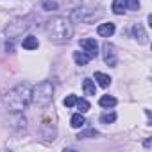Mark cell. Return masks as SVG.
<instances>
[{"label":"cell","mask_w":152,"mask_h":152,"mask_svg":"<svg viewBox=\"0 0 152 152\" xmlns=\"http://www.w3.org/2000/svg\"><path fill=\"white\" fill-rule=\"evenodd\" d=\"M45 31L48 34V39L52 43H57V45L68 43L72 34H73L72 22L64 16H54L52 20H48L47 25H45Z\"/></svg>","instance_id":"obj_1"},{"label":"cell","mask_w":152,"mask_h":152,"mask_svg":"<svg viewBox=\"0 0 152 152\" xmlns=\"http://www.w3.org/2000/svg\"><path fill=\"white\" fill-rule=\"evenodd\" d=\"M31 95H32V90L29 84H18L6 95V104L11 111L22 113L31 104Z\"/></svg>","instance_id":"obj_2"},{"label":"cell","mask_w":152,"mask_h":152,"mask_svg":"<svg viewBox=\"0 0 152 152\" xmlns=\"http://www.w3.org/2000/svg\"><path fill=\"white\" fill-rule=\"evenodd\" d=\"M52 99H54V86L48 81L39 83L32 90V95H31V102L36 107H47V106H50Z\"/></svg>","instance_id":"obj_3"},{"label":"cell","mask_w":152,"mask_h":152,"mask_svg":"<svg viewBox=\"0 0 152 152\" xmlns=\"http://www.w3.org/2000/svg\"><path fill=\"white\" fill-rule=\"evenodd\" d=\"M27 29H29V18H16L13 23H9V27L6 29V34L9 38H15V36H20Z\"/></svg>","instance_id":"obj_4"},{"label":"cell","mask_w":152,"mask_h":152,"mask_svg":"<svg viewBox=\"0 0 152 152\" xmlns=\"http://www.w3.org/2000/svg\"><path fill=\"white\" fill-rule=\"evenodd\" d=\"M102 57H104V63L107 66H116V48H115V45L106 41L102 45Z\"/></svg>","instance_id":"obj_5"},{"label":"cell","mask_w":152,"mask_h":152,"mask_svg":"<svg viewBox=\"0 0 152 152\" xmlns=\"http://www.w3.org/2000/svg\"><path fill=\"white\" fill-rule=\"evenodd\" d=\"M79 45H81V48H83L90 57H97V56H99V45H97V41H95L93 38L81 39V41H79Z\"/></svg>","instance_id":"obj_6"},{"label":"cell","mask_w":152,"mask_h":152,"mask_svg":"<svg viewBox=\"0 0 152 152\" xmlns=\"http://www.w3.org/2000/svg\"><path fill=\"white\" fill-rule=\"evenodd\" d=\"M88 15H93V11L91 9H88V7H77L73 13H72V18L75 20V22H90V16Z\"/></svg>","instance_id":"obj_7"},{"label":"cell","mask_w":152,"mask_h":152,"mask_svg":"<svg viewBox=\"0 0 152 152\" xmlns=\"http://www.w3.org/2000/svg\"><path fill=\"white\" fill-rule=\"evenodd\" d=\"M132 36H134L141 45L148 43V34L145 32V29H143V25H141V23H136V25L132 27Z\"/></svg>","instance_id":"obj_8"},{"label":"cell","mask_w":152,"mask_h":152,"mask_svg":"<svg viewBox=\"0 0 152 152\" xmlns=\"http://www.w3.org/2000/svg\"><path fill=\"white\" fill-rule=\"evenodd\" d=\"M115 31H116V27H115V23H100L99 27H97V32H99V36H102V38H109V36H113L115 34Z\"/></svg>","instance_id":"obj_9"},{"label":"cell","mask_w":152,"mask_h":152,"mask_svg":"<svg viewBox=\"0 0 152 152\" xmlns=\"http://www.w3.org/2000/svg\"><path fill=\"white\" fill-rule=\"evenodd\" d=\"M70 125H72L73 129H81V127H84V125H86V118L83 116V113H75V115L72 116V120H70Z\"/></svg>","instance_id":"obj_10"},{"label":"cell","mask_w":152,"mask_h":152,"mask_svg":"<svg viewBox=\"0 0 152 152\" xmlns=\"http://www.w3.org/2000/svg\"><path fill=\"white\" fill-rule=\"evenodd\" d=\"M73 61L77 63L79 66H84V64H88L91 61V57L86 52H73Z\"/></svg>","instance_id":"obj_11"},{"label":"cell","mask_w":152,"mask_h":152,"mask_svg":"<svg viewBox=\"0 0 152 152\" xmlns=\"http://www.w3.org/2000/svg\"><path fill=\"white\" fill-rule=\"evenodd\" d=\"M111 9H113L115 15H124L125 9H127V2H125V0H113Z\"/></svg>","instance_id":"obj_12"},{"label":"cell","mask_w":152,"mask_h":152,"mask_svg":"<svg viewBox=\"0 0 152 152\" xmlns=\"http://www.w3.org/2000/svg\"><path fill=\"white\" fill-rule=\"evenodd\" d=\"M23 48H27V50H34V48H38L39 47V41H38V38L36 36H27V38H23Z\"/></svg>","instance_id":"obj_13"},{"label":"cell","mask_w":152,"mask_h":152,"mask_svg":"<svg viewBox=\"0 0 152 152\" xmlns=\"http://www.w3.org/2000/svg\"><path fill=\"white\" fill-rule=\"evenodd\" d=\"M95 81L102 88H107L111 84V77H109V75H106V73H102V72H95Z\"/></svg>","instance_id":"obj_14"},{"label":"cell","mask_w":152,"mask_h":152,"mask_svg":"<svg viewBox=\"0 0 152 152\" xmlns=\"http://www.w3.org/2000/svg\"><path fill=\"white\" fill-rule=\"evenodd\" d=\"M83 90H84L86 95H95V93H97V88H95V84H93L91 79H84V83H83Z\"/></svg>","instance_id":"obj_15"},{"label":"cell","mask_w":152,"mask_h":152,"mask_svg":"<svg viewBox=\"0 0 152 152\" xmlns=\"http://www.w3.org/2000/svg\"><path fill=\"white\" fill-rule=\"evenodd\" d=\"M99 104L102 106V107H113L115 104H116V99L115 97H111V95H104V97H100V100H99Z\"/></svg>","instance_id":"obj_16"},{"label":"cell","mask_w":152,"mask_h":152,"mask_svg":"<svg viewBox=\"0 0 152 152\" xmlns=\"http://www.w3.org/2000/svg\"><path fill=\"white\" fill-rule=\"evenodd\" d=\"M75 106H77L79 113H86V111H90V102H88V100H84V99H77Z\"/></svg>","instance_id":"obj_17"},{"label":"cell","mask_w":152,"mask_h":152,"mask_svg":"<svg viewBox=\"0 0 152 152\" xmlns=\"http://www.w3.org/2000/svg\"><path fill=\"white\" fill-rule=\"evenodd\" d=\"M115 120H116V113H113V111H111V113H104V115L100 116V122H102V124H113Z\"/></svg>","instance_id":"obj_18"},{"label":"cell","mask_w":152,"mask_h":152,"mask_svg":"<svg viewBox=\"0 0 152 152\" xmlns=\"http://www.w3.org/2000/svg\"><path fill=\"white\" fill-rule=\"evenodd\" d=\"M43 9L45 11H56L57 9V2H54V0H43Z\"/></svg>","instance_id":"obj_19"},{"label":"cell","mask_w":152,"mask_h":152,"mask_svg":"<svg viewBox=\"0 0 152 152\" xmlns=\"http://www.w3.org/2000/svg\"><path fill=\"white\" fill-rule=\"evenodd\" d=\"M75 102H77V97H75V95H68V97L63 100V104H64L66 107H73V106H75Z\"/></svg>","instance_id":"obj_20"},{"label":"cell","mask_w":152,"mask_h":152,"mask_svg":"<svg viewBox=\"0 0 152 152\" xmlns=\"http://www.w3.org/2000/svg\"><path fill=\"white\" fill-rule=\"evenodd\" d=\"M90 136H93V138H95V136H99V132H97L95 129H90V131H84V132H79V136H77V138L81 140V138H90Z\"/></svg>","instance_id":"obj_21"},{"label":"cell","mask_w":152,"mask_h":152,"mask_svg":"<svg viewBox=\"0 0 152 152\" xmlns=\"http://www.w3.org/2000/svg\"><path fill=\"white\" fill-rule=\"evenodd\" d=\"M127 2V7L132 9V11H138L140 9V0H125Z\"/></svg>","instance_id":"obj_22"}]
</instances>
